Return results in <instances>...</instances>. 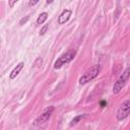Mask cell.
Masks as SVG:
<instances>
[{"label":"cell","instance_id":"obj_7","mask_svg":"<svg viewBox=\"0 0 130 130\" xmlns=\"http://www.w3.org/2000/svg\"><path fill=\"white\" fill-rule=\"evenodd\" d=\"M23 62H20V63H18L17 65H16V67L11 71V73H10V75H9V77H10V79H13V78H15L17 75H18V73L20 72V70L22 69V67H23Z\"/></svg>","mask_w":130,"mask_h":130},{"label":"cell","instance_id":"obj_13","mask_svg":"<svg viewBox=\"0 0 130 130\" xmlns=\"http://www.w3.org/2000/svg\"><path fill=\"white\" fill-rule=\"evenodd\" d=\"M27 19H28V16H26L25 18H22V19L20 20V24H23V22H25V21H26Z\"/></svg>","mask_w":130,"mask_h":130},{"label":"cell","instance_id":"obj_2","mask_svg":"<svg viewBox=\"0 0 130 130\" xmlns=\"http://www.w3.org/2000/svg\"><path fill=\"white\" fill-rule=\"evenodd\" d=\"M129 75H130V69H129V67H127L125 69V71L122 73V75L118 78L116 83L114 84V87H113V92L114 93H118V92L121 91V89L124 87L125 83L129 79Z\"/></svg>","mask_w":130,"mask_h":130},{"label":"cell","instance_id":"obj_6","mask_svg":"<svg viewBox=\"0 0 130 130\" xmlns=\"http://www.w3.org/2000/svg\"><path fill=\"white\" fill-rule=\"evenodd\" d=\"M70 16H71V10L65 9V10L60 14V16L58 17V23H59V24L65 23L66 21H68V19L70 18Z\"/></svg>","mask_w":130,"mask_h":130},{"label":"cell","instance_id":"obj_5","mask_svg":"<svg viewBox=\"0 0 130 130\" xmlns=\"http://www.w3.org/2000/svg\"><path fill=\"white\" fill-rule=\"evenodd\" d=\"M54 111V108L53 107H49V108H47L39 117H38V119L36 120V125H41V124H44V123H46L48 120H49V118L51 117V114H52V112Z\"/></svg>","mask_w":130,"mask_h":130},{"label":"cell","instance_id":"obj_10","mask_svg":"<svg viewBox=\"0 0 130 130\" xmlns=\"http://www.w3.org/2000/svg\"><path fill=\"white\" fill-rule=\"evenodd\" d=\"M48 27H49V25L48 24H45L42 28H41V31H40V35H44L46 31H47V29H48Z\"/></svg>","mask_w":130,"mask_h":130},{"label":"cell","instance_id":"obj_9","mask_svg":"<svg viewBox=\"0 0 130 130\" xmlns=\"http://www.w3.org/2000/svg\"><path fill=\"white\" fill-rule=\"evenodd\" d=\"M83 118V115H79V116H76L75 118H73L72 119V121L70 122V126H73V125H76L81 119Z\"/></svg>","mask_w":130,"mask_h":130},{"label":"cell","instance_id":"obj_1","mask_svg":"<svg viewBox=\"0 0 130 130\" xmlns=\"http://www.w3.org/2000/svg\"><path fill=\"white\" fill-rule=\"evenodd\" d=\"M100 71H101V65H100V64H96V65L92 66L87 72H85V73L80 77L79 83H80V84H85V83H87L88 81L94 79V78L99 75Z\"/></svg>","mask_w":130,"mask_h":130},{"label":"cell","instance_id":"obj_3","mask_svg":"<svg viewBox=\"0 0 130 130\" xmlns=\"http://www.w3.org/2000/svg\"><path fill=\"white\" fill-rule=\"evenodd\" d=\"M75 54H76V52H75L74 50H70V51L66 52L65 54H63L61 57H59V58L57 59V61H56L55 64H54V68H55V69H59V68H61L64 64L70 62V61L74 58Z\"/></svg>","mask_w":130,"mask_h":130},{"label":"cell","instance_id":"obj_4","mask_svg":"<svg viewBox=\"0 0 130 130\" xmlns=\"http://www.w3.org/2000/svg\"><path fill=\"white\" fill-rule=\"evenodd\" d=\"M129 113H130V101L129 100H126L122 105L121 107L118 109V112H117V119L119 121H122L124 119H126L128 116H129Z\"/></svg>","mask_w":130,"mask_h":130},{"label":"cell","instance_id":"obj_11","mask_svg":"<svg viewBox=\"0 0 130 130\" xmlns=\"http://www.w3.org/2000/svg\"><path fill=\"white\" fill-rule=\"evenodd\" d=\"M18 0H8V4H9V7H13L14 4L17 2Z\"/></svg>","mask_w":130,"mask_h":130},{"label":"cell","instance_id":"obj_12","mask_svg":"<svg viewBox=\"0 0 130 130\" xmlns=\"http://www.w3.org/2000/svg\"><path fill=\"white\" fill-rule=\"evenodd\" d=\"M39 1H40V0H29L28 5H29V6H34V5H36V4H37Z\"/></svg>","mask_w":130,"mask_h":130},{"label":"cell","instance_id":"obj_8","mask_svg":"<svg viewBox=\"0 0 130 130\" xmlns=\"http://www.w3.org/2000/svg\"><path fill=\"white\" fill-rule=\"evenodd\" d=\"M47 18H48V13H47V12H43V13H41V14L39 15V17L37 18V23H38V24H42V23H44V22L47 20Z\"/></svg>","mask_w":130,"mask_h":130},{"label":"cell","instance_id":"obj_14","mask_svg":"<svg viewBox=\"0 0 130 130\" xmlns=\"http://www.w3.org/2000/svg\"><path fill=\"white\" fill-rule=\"evenodd\" d=\"M53 1H54V0H47V3H48V4H50V3H52Z\"/></svg>","mask_w":130,"mask_h":130}]
</instances>
